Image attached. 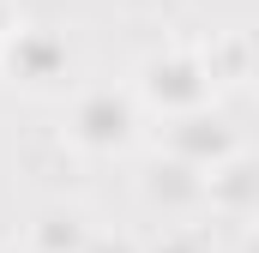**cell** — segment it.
<instances>
[{
  "label": "cell",
  "instance_id": "2",
  "mask_svg": "<svg viewBox=\"0 0 259 253\" xmlns=\"http://www.w3.org/2000/svg\"><path fill=\"white\" fill-rule=\"evenodd\" d=\"M61 66H66V49L55 43V36H42V30H18V43H12V72H24L30 85H49Z\"/></svg>",
  "mask_w": 259,
  "mask_h": 253
},
{
  "label": "cell",
  "instance_id": "3",
  "mask_svg": "<svg viewBox=\"0 0 259 253\" xmlns=\"http://www.w3.org/2000/svg\"><path fill=\"white\" fill-rule=\"evenodd\" d=\"M0 30H6V6H0Z\"/></svg>",
  "mask_w": 259,
  "mask_h": 253
},
{
  "label": "cell",
  "instance_id": "1",
  "mask_svg": "<svg viewBox=\"0 0 259 253\" xmlns=\"http://www.w3.org/2000/svg\"><path fill=\"white\" fill-rule=\"evenodd\" d=\"M133 126V109L115 97V91H91L84 103H78V121H72V133L84 139V145H121Z\"/></svg>",
  "mask_w": 259,
  "mask_h": 253
}]
</instances>
